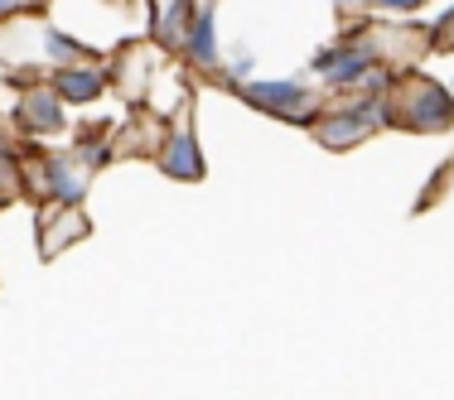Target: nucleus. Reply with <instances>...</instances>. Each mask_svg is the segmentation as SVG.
I'll return each instance as SVG.
<instances>
[{"label": "nucleus", "mask_w": 454, "mask_h": 400, "mask_svg": "<svg viewBox=\"0 0 454 400\" xmlns=\"http://www.w3.org/2000/svg\"><path fill=\"white\" fill-rule=\"evenodd\" d=\"M88 53H102L92 44H82L73 29L53 25L49 15L29 10V15H15V19H0V63L15 73H49L59 63H73V58H88Z\"/></svg>", "instance_id": "obj_1"}, {"label": "nucleus", "mask_w": 454, "mask_h": 400, "mask_svg": "<svg viewBox=\"0 0 454 400\" xmlns=\"http://www.w3.org/2000/svg\"><path fill=\"white\" fill-rule=\"evenodd\" d=\"M387 121L406 135H450L454 131V92L450 82L420 68H396L387 88Z\"/></svg>", "instance_id": "obj_2"}, {"label": "nucleus", "mask_w": 454, "mask_h": 400, "mask_svg": "<svg viewBox=\"0 0 454 400\" xmlns=\"http://www.w3.org/2000/svg\"><path fill=\"white\" fill-rule=\"evenodd\" d=\"M315 135L319 150L348 155V150L367 145L372 135L392 131L387 121V96H367V92H329V102L315 112V121L305 126Z\"/></svg>", "instance_id": "obj_3"}, {"label": "nucleus", "mask_w": 454, "mask_h": 400, "mask_svg": "<svg viewBox=\"0 0 454 400\" xmlns=\"http://www.w3.org/2000/svg\"><path fill=\"white\" fill-rule=\"evenodd\" d=\"M343 19H348V25H343L329 44H319L309 53V78H315L324 92H353L363 82V73L382 63L377 39H372V15L367 19L343 15Z\"/></svg>", "instance_id": "obj_4"}, {"label": "nucleus", "mask_w": 454, "mask_h": 400, "mask_svg": "<svg viewBox=\"0 0 454 400\" xmlns=\"http://www.w3.org/2000/svg\"><path fill=\"white\" fill-rule=\"evenodd\" d=\"M227 92H232L242 106L271 116V121H286V126H309V121H315V112L329 102V92H324L315 78H300V73H286V78L252 73V78L232 82Z\"/></svg>", "instance_id": "obj_5"}, {"label": "nucleus", "mask_w": 454, "mask_h": 400, "mask_svg": "<svg viewBox=\"0 0 454 400\" xmlns=\"http://www.w3.org/2000/svg\"><path fill=\"white\" fill-rule=\"evenodd\" d=\"M25 159V198L35 203H82L97 169L78 155V145L63 150H29Z\"/></svg>", "instance_id": "obj_6"}, {"label": "nucleus", "mask_w": 454, "mask_h": 400, "mask_svg": "<svg viewBox=\"0 0 454 400\" xmlns=\"http://www.w3.org/2000/svg\"><path fill=\"white\" fill-rule=\"evenodd\" d=\"M155 169L175 183H199L208 174L203 165V140H199V121H193V88L184 92V102L169 112L165 121V135H160V150H155Z\"/></svg>", "instance_id": "obj_7"}, {"label": "nucleus", "mask_w": 454, "mask_h": 400, "mask_svg": "<svg viewBox=\"0 0 454 400\" xmlns=\"http://www.w3.org/2000/svg\"><path fill=\"white\" fill-rule=\"evenodd\" d=\"M5 82H10V88H20L15 106H10V121H15V135L25 140V145L68 135V102L49 88V78L44 82H35V78L25 82V78H15V73H10Z\"/></svg>", "instance_id": "obj_8"}, {"label": "nucleus", "mask_w": 454, "mask_h": 400, "mask_svg": "<svg viewBox=\"0 0 454 400\" xmlns=\"http://www.w3.org/2000/svg\"><path fill=\"white\" fill-rule=\"evenodd\" d=\"M92 236V218L82 203H39L35 212V256L44 265L63 261L78 242Z\"/></svg>", "instance_id": "obj_9"}, {"label": "nucleus", "mask_w": 454, "mask_h": 400, "mask_svg": "<svg viewBox=\"0 0 454 400\" xmlns=\"http://www.w3.org/2000/svg\"><path fill=\"white\" fill-rule=\"evenodd\" d=\"M49 88L68 106H97L106 96V88H112V63H106V53L59 63V68H49Z\"/></svg>", "instance_id": "obj_10"}, {"label": "nucleus", "mask_w": 454, "mask_h": 400, "mask_svg": "<svg viewBox=\"0 0 454 400\" xmlns=\"http://www.w3.org/2000/svg\"><path fill=\"white\" fill-rule=\"evenodd\" d=\"M160 44L155 39H126L121 49L112 53V88L126 96V102H145L150 88H155V73H160Z\"/></svg>", "instance_id": "obj_11"}, {"label": "nucleus", "mask_w": 454, "mask_h": 400, "mask_svg": "<svg viewBox=\"0 0 454 400\" xmlns=\"http://www.w3.org/2000/svg\"><path fill=\"white\" fill-rule=\"evenodd\" d=\"M218 10H223V0H199V5H193V19H189V35H184V49H179V58L189 63L193 73H203V78H213V73L223 68Z\"/></svg>", "instance_id": "obj_12"}, {"label": "nucleus", "mask_w": 454, "mask_h": 400, "mask_svg": "<svg viewBox=\"0 0 454 400\" xmlns=\"http://www.w3.org/2000/svg\"><path fill=\"white\" fill-rule=\"evenodd\" d=\"M140 5H145V35L160 44V53H175L179 58L199 0H140Z\"/></svg>", "instance_id": "obj_13"}, {"label": "nucleus", "mask_w": 454, "mask_h": 400, "mask_svg": "<svg viewBox=\"0 0 454 400\" xmlns=\"http://www.w3.org/2000/svg\"><path fill=\"white\" fill-rule=\"evenodd\" d=\"M252 73H262V53H256L252 39H232V44H223V68L213 73L218 88H232V82L252 78Z\"/></svg>", "instance_id": "obj_14"}, {"label": "nucleus", "mask_w": 454, "mask_h": 400, "mask_svg": "<svg viewBox=\"0 0 454 400\" xmlns=\"http://www.w3.org/2000/svg\"><path fill=\"white\" fill-rule=\"evenodd\" d=\"M15 198H25V159L0 140V208H10Z\"/></svg>", "instance_id": "obj_15"}, {"label": "nucleus", "mask_w": 454, "mask_h": 400, "mask_svg": "<svg viewBox=\"0 0 454 400\" xmlns=\"http://www.w3.org/2000/svg\"><path fill=\"white\" fill-rule=\"evenodd\" d=\"M430 53H454V0L440 10L435 25H430Z\"/></svg>", "instance_id": "obj_16"}, {"label": "nucleus", "mask_w": 454, "mask_h": 400, "mask_svg": "<svg viewBox=\"0 0 454 400\" xmlns=\"http://www.w3.org/2000/svg\"><path fill=\"white\" fill-rule=\"evenodd\" d=\"M430 0H367L372 15H392V19H406V15H420Z\"/></svg>", "instance_id": "obj_17"}, {"label": "nucleus", "mask_w": 454, "mask_h": 400, "mask_svg": "<svg viewBox=\"0 0 454 400\" xmlns=\"http://www.w3.org/2000/svg\"><path fill=\"white\" fill-rule=\"evenodd\" d=\"M49 0H0V19H15V15H29V10H44Z\"/></svg>", "instance_id": "obj_18"}, {"label": "nucleus", "mask_w": 454, "mask_h": 400, "mask_svg": "<svg viewBox=\"0 0 454 400\" xmlns=\"http://www.w3.org/2000/svg\"><path fill=\"white\" fill-rule=\"evenodd\" d=\"M333 10H339V15H358V10L367 5V0H329Z\"/></svg>", "instance_id": "obj_19"}, {"label": "nucleus", "mask_w": 454, "mask_h": 400, "mask_svg": "<svg viewBox=\"0 0 454 400\" xmlns=\"http://www.w3.org/2000/svg\"><path fill=\"white\" fill-rule=\"evenodd\" d=\"M450 92H454V78H450Z\"/></svg>", "instance_id": "obj_20"}]
</instances>
